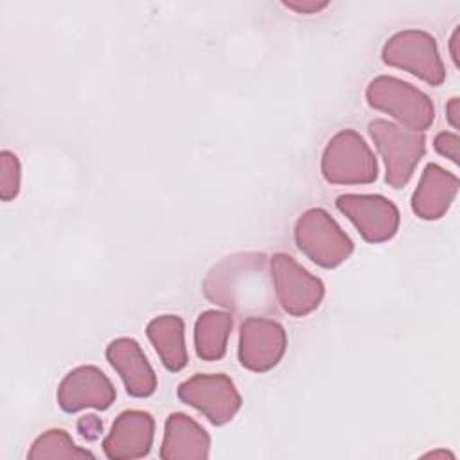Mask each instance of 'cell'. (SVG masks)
Returning <instances> with one entry per match:
<instances>
[{
  "mask_svg": "<svg viewBox=\"0 0 460 460\" xmlns=\"http://www.w3.org/2000/svg\"><path fill=\"white\" fill-rule=\"evenodd\" d=\"M268 257L257 252L234 253L217 262L203 280L205 296L228 311H275L268 284Z\"/></svg>",
  "mask_w": 460,
  "mask_h": 460,
  "instance_id": "6da1fadb",
  "label": "cell"
},
{
  "mask_svg": "<svg viewBox=\"0 0 460 460\" xmlns=\"http://www.w3.org/2000/svg\"><path fill=\"white\" fill-rule=\"evenodd\" d=\"M365 99L370 108L388 113L411 131L422 133L435 122L433 101L422 90L399 77H374L365 90Z\"/></svg>",
  "mask_w": 460,
  "mask_h": 460,
  "instance_id": "7a4b0ae2",
  "label": "cell"
},
{
  "mask_svg": "<svg viewBox=\"0 0 460 460\" xmlns=\"http://www.w3.org/2000/svg\"><path fill=\"white\" fill-rule=\"evenodd\" d=\"M368 135L385 162L386 183L395 190L402 189L426 153L424 135L385 119L370 120Z\"/></svg>",
  "mask_w": 460,
  "mask_h": 460,
  "instance_id": "3957f363",
  "label": "cell"
},
{
  "mask_svg": "<svg viewBox=\"0 0 460 460\" xmlns=\"http://www.w3.org/2000/svg\"><path fill=\"white\" fill-rule=\"evenodd\" d=\"M295 243L298 250L322 268H336L354 250L352 239L323 208L314 207L300 214L295 223Z\"/></svg>",
  "mask_w": 460,
  "mask_h": 460,
  "instance_id": "277c9868",
  "label": "cell"
},
{
  "mask_svg": "<svg viewBox=\"0 0 460 460\" xmlns=\"http://www.w3.org/2000/svg\"><path fill=\"white\" fill-rule=\"evenodd\" d=\"M320 169L332 185H365L377 180L376 156L354 129H341L327 142Z\"/></svg>",
  "mask_w": 460,
  "mask_h": 460,
  "instance_id": "5b68a950",
  "label": "cell"
},
{
  "mask_svg": "<svg viewBox=\"0 0 460 460\" xmlns=\"http://www.w3.org/2000/svg\"><path fill=\"white\" fill-rule=\"evenodd\" d=\"M381 59L385 65L406 70L429 86H440L446 79L437 40L426 31L406 29L395 32L385 41Z\"/></svg>",
  "mask_w": 460,
  "mask_h": 460,
  "instance_id": "8992f818",
  "label": "cell"
},
{
  "mask_svg": "<svg viewBox=\"0 0 460 460\" xmlns=\"http://www.w3.org/2000/svg\"><path fill=\"white\" fill-rule=\"evenodd\" d=\"M270 273L279 305L291 316H307L323 300V282L288 253L270 257Z\"/></svg>",
  "mask_w": 460,
  "mask_h": 460,
  "instance_id": "52a82bcc",
  "label": "cell"
},
{
  "mask_svg": "<svg viewBox=\"0 0 460 460\" xmlns=\"http://www.w3.org/2000/svg\"><path fill=\"white\" fill-rule=\"evenodd\" d=\"M176 394L181 402L196 408L214 426L230 422L243 404L241 394L226 374H194L180 383Z\"/></svg>",
  "mask_w": 460,
  "mask_h": 460,
  "instance_id": "ba28073f",
  "label": "cell"
},
{
  "mask_svg": "<svg viewBox=\"0 0 460 460\" xmlns=\"http://www.w3.org/2000/svg\"><path fill=\"white\" fill-rule=\"evenodd\" d=\"M288 347L284 327L264 316H248L239 327V363L252 372H268L279 365Z\"/></svg>",
  "mask_w": 460,
  "mask_h": 460,
  "instance_id": "9c48e42d",
  "label": "cell"
},
{
  "mask_svg": "<svg viewBox=\"0 0 460 460\" xmlns=\"http://www.w3.org/2000/svg\"><path fill=\"white\" fill-rule=\"evenodd\" d=\"M336 208L352 221L367 243H385L399 230V208L381 194H341L336 198Z\"/></svg>",
  "mask_w": 460,
  "mask_h": 460,
  "instance_id": "30bf717a",
  "label": "cell"
},
{
  "mask_svg": "<svg viewBox=\"0 0 460 460\" xmlns=\"http://www.w3.org/2000/svg\"><path fill=\"white\" fill-rule=\"evenodd\" d=\"M117 392L110 377L95 365H81L70 370L58 386V404L66 413L84 408L108 410Z\"/></svg>",
  "mask_w": 460,
  "mask_h": 460,
  "instance_id": "8fae6325",
  "label": "cell"
},
{
  "mask_svg": "<svg viewBox=\"0 0 460 460\" xmlns=\"http://www.w3.org/2000/svg\"><path fill=\"white\" fill-rule=\"evenodd\" d=\"M155 438V419L142 410L120 411L110 433L102 440V451L110 460H133L149 455Z\"/></svg>",
  "mask_w": 460,
  "mask_h": 460,
  "instance_id": "7c38bea8",
  "label": "cell"
},
{
  "mask_svg": "<svg viewBox=\"0 0 460 460\" xmlns=\"http://www.w3.org/2000/svg\"><path fill=\"white\" fill-rule=\"evenodd\" d=\"M106 359L120 376L131 397H149L156 390V374L133 338H117L106 347Z\"/></svg>",
  "mask_w": 460,
  "mask_h": 460,
  "instance_id": "4fadbf2b",
  "label": "cell"
},
{
  "mask_svg": "<svg viewBox=\"0 0 460 460\" xmlns=\"http://www.w3.org/2000/svg\"><path fill=\"white\" fill-rule=\"evenodd\" d=\"M458 176L438 164H428L420 174L419 185L411 194V210L424 221H435L446 216L458 194Z\"/></svg>",
  "mask_w": 460,
  "mask_h": 460,
  "instance_id": "5bb4252c",
  "label": "cell"
},
{
  "mask_svg": "<svg viewBox=\"0 0 460 460\" xmlns=\"http://www.w3.org/2000/svg\"><path fill=\"white\" fill-rule=\"evenodd\" d=\"M210 453V437L201 424L192 417L176 411L165 419L164 438L160 446V458L178 460L194 458L205 460Z\"/></svg>",
  "mask_w": 460,
  "mask_h": 460,
  "instance_id": "9a60e30c",
  "label": "cell"
},
{
  "mask_svg": "<svg viewBox=\"0 0 460 460\" xmlns=\"http://www.w3.org/2000/svg\"><path fill=\"white\" fill-rule=\"evenodd\" d=\"M146 334L155 347L162 365L171 372H180L189 363L187 345H185V325L176 314H162L153 318Z\"/></svg>",
  "mask_w": 460,
  "mask_h": 460,
  "instance_id": "2e32d148",
  "label": "cell"
},
{
  "mask_svg": "<svg viewBox=\"0 0 460 460\" xmlns=\"http://www.w3.org/2000/svg\"><path fill=\"white\" fill-rule=\"evenodd\" d=\"M234 318L228 311H203L194 323L196 354L205 361H219L226 354Z\"/></svg>",
  "mask_w": 460,
  "mask_h": 460,
  "instance_id": "e0dca14e",
  "label": "cell"
},
{
  "mask_svg": "<svg viewBox=\"0 0 460 460\" xmlns=\"http://www.w3.org/2000/svg\"><path fill=\"white\" fill-rule=\"evenodd\" d=\"M29 460H47V458H72V460H83V458H95V455L88 449H83L75 446L68 431L61 428H52L41 433L31 446L27 453Z\"/></svg>",
  "mask_w": 460,
  "mask_h": 460,
  "instance_id": "ac0fdd59",
  "label": "cell"
},
{
  "mask_svg": "<svg viewBox=\"0 0 460 460\" xmlns=\"http://www.w3.org/2000/svg\"><path fill=\"white\" fill-rule=\"evenodd\" d=\"M22 167L14 153L4 149L0 153V198L2 201H11L20 192Z\"/></svg>",
  "mask_w": 460,
  "mask_h": 460,
  "instance_id": "d6986e66",
  "label": "cell"
},
{
  "mask_svg": "<svg viewBox=\"0 0 460 460\" xmlns=\"http://www.w3.org/2000/svg\"><path fill=\"white\" fill-rule=\"evenodd\" d=\"M433 147L438 155L449 158L455 165L460 164L458 160V147H460V138L456 133L451 131H440L437 133V137L433 138Z\"/></svg>",
  "mask_w": 460,
  "mask_h": 460,
  "instance_id": "ffe728a7",
  "label": "cell"
},
{
  "mask_svg": "<svg viewBox=\"0 0 460 460\" xmlns=\"http://www.w3.org/2000/svg\"><path fill=\"white\" fill-rule=\"evenodd\" d=\"M77 431L86 440H95L102 431V422L97 415H84L77 420Z\"/></svg>",
  "mask_w": 460,
  "mask_h": 460,
  "instance_id": "44dd1931",
  "label": "cell"
},
{
  "mask_svg": "<svg viewBox=\"0 0 460 460\" xmlns=\"http://www.w3.org/2000/svg\"><path fill=\"white\" fill-rule=\"evenodd\" d=\"M329 2H284V7L295 11V13H304V14H313L322 9H325Z\"/></svg>",
  "mask_w": 460,
  "mask_h": 460,
  "instance_id": "7402d4cb",
  "label": "cell"
},
{
  "mask_svg": "<svg viewBox=\"0 0 460 460\" xmlns=\"http://www.w3.org/2000/svg\"><path fill=\"white\" fill-rule=\"evenodd\" d=\"M446 117H447V122L451 124V128L458 129V126H460V99L458 97L449 99V102L446 106Z\"/></svg>",
  "mask_w": 460,
  "mask_h": 460,
  "instance_id": "603a6c76",
  "label": "cell"
},
{
  "mask_svg": "<svg viewBox=\"0 0 460 460\" xmlns=\"http://www.w3.org/2000/svg\"><path fill=\"white\" fill-rule=\"evenodd\" d=\"M458 36H460V27H456L455 31H453V34H451V40H449V50H451V59H453V63H455V66H458L460 65V61H458Z\"/></svg>",
  "mask_w": 460,
  "mask_h": 460,
  "instance_id": "cb8c5ba5",
  "label": "cell"
},
{
  "mask_svg": "<svg viewBox=\"0 0 460 460\" xmlns=\"http://www.w3.org/2000/svg\"><path fill=\"white\" fill-rule=\"evenodd\" d=\"M426 456H431V458H437V456H449V458H455L451 453H447V451H431V453H428Z\"/></svg>",
  "mask_w": 460,
  "mask_h": 460,
  "instance_id": "d4e9b609",
  "label": "cell"
}]
</instances>
